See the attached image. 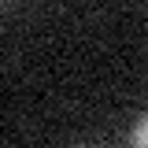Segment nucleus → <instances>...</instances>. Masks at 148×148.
Returning a JSON list of instances; mask_svg holds the SVG:
<instances>
[{"label":"nucleus","mask_w":148,"mask_h":148,"mask_svg":"<svg viewBox=\"0 0 148 148\" xmlns=\"http://www.w3.org/2000/svg\"><path fill=\"white\" fill-rule=\"evenodd\" d=\"M133 148H148V115L133 126Z\"/></svg>","instance_id":"nucleus-1"}]
</instances>
